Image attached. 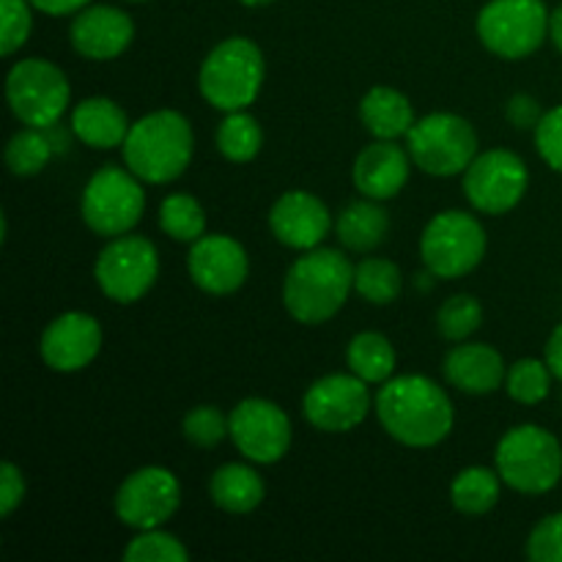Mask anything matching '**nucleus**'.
<instances>
[{
  "mask_svg": "<svg viewBox=\"0 0 562 562\" xmlns=\"http://www.w3.org/2000/svg\"><path fill=\"white\" fill-rule=\"evenodd\" d=\"M214 143H217V151L228 162L245 165L261 154L263 130L256 115H250L247 110H234V113H225V119L220 121Z\"/></svg>",
  "mask_w": 562,
  "mask_h": 562,
  "instance_id": "obj_28",
  "label": "nucleus"
},
{
  "mask_svg": "<svg viewBox=\"0 0 562 562\" xmlns=\"http://www.w3.org/2000/svg\"><path fill=\"white\" fill-rule=\"evenodd\" d=\"M0 53L14 55L25 47L33 31V5L31 0H0Z\"/></svg>",
  "mask_w": 562,
  "mask_h": 562,
  "instance_id": "obj_36",
  "label": "nucleus"
},
{
  "mask_svg": "<svg viewBox=\"0 0 562 562\" xmlns=\"http://www.w3.org/2000/svg\"><path fill=\"white\" fill-rule=\"evenodd\" d=\"M543 360H547V366L552 368L554 379H560L562 382V322L552 329V335H549L547 349H543Z\"/></svg>",
  "mask_w": 562,
  "mask_h": 562,
  "instance_id": "obj_42",
  "label": "nucleus"
},
{
  "mask_svg": "<svg viewBox=\"0 0 562 562\" xmlns=\"http://www.w3.org/2000/svg\"><path fill=\"white\" fill-rule=\"evenodd\" d=\"M135 22L119 5H86L69 27V42L88 60H113L130 49Z\"/></svg>",
  "mask_w": 562,
  "mask_h": 562,
  "instance_id": "obj_19",
  "label": "nucleus"
},
{
  "mask_svg": "<svg viewBox=\"0 0 562 562\" xmlns=\"http://www.w3.org/2000/svg\"><path fill=\"white\" fill-rule=\"evenodd\" d=\"M53 140L47 137V130H36V126H22L20 132L11 135L5 143V168L16 179H31L38 176L53 159Z\"/></svg>",
  "mask_w": 562,
  "mask_h": 562,
  "instance_id": "obj_30",
  "label": "nucleus"
},
{
  "mask_svg": "<svg viewBox=\"0 0 562 562\" xmlns=\"http://www.w3.org/2000/svg\"><path fill=\"white\" fill-rule=\"evenodd\" d=\"M143 212H146V190L130 168L104 165L82 187V223L104 239L130 234L140 223Z\"/></svg>",
  "mask_w": 562,
  "mask_h": 562,
  "instance_id": "obj_7",
  "label": "nucleus"
},
{
  "mask_svg": "<svg viewBox=\"0 0 562 562\" xmlns=\"http://www.w3.org/2000/svg\"><path fill=\"white\" fill-rule=\"evenodd\" d=\"M267 77L263 53L252 38L231 36L203 58L198 91L214 110H247L258 99Z\"/></svg>",
  "mask_w": 562,
  "mask_h": 562,
  "instance_id": "obj_4",
  "label": "nucleus"
},
{
  "mask_svg": "<svg viewBox=\"0 0 562 562\" xmlns=\"http://www.w3.org/2000/svg\"><path fill=\"white\" fill-rule=\"evenodd\" d=\"M406 151L423 173L437 179L461 176L481 154L475 126L456 113H428L417 119L406 135Z\"/></svg>",
  "mask_w": 562,
  "mask_h": 562,
  "instance_id": "obj_9",
  "label": "nucleus"
},
{
  "mask_svg": "<svg viewBox=\"0 0 562 562\" xmlns=\"http://www.w3.org/2000/svg\"><path fill=\"white\" fill-rule=\"evenodd\" d=\"M445 379L456 390L467 395H492L499 387H505V368L503 355L488 344H456L445 355L442 362Z\"/></svg>",
  "mask_w": 562,
  "mask_h": 562,
  "instance_id": "obj_21",
  "label": "nucleus"
},
{
  "mask_svg": "<svg viewBox=\"0 0 562 562\" xmlns=\"http://www.w3.org/2000/svg\"><path fill=\"white\" fill-rule=\"evenodd\" d=\"M536 148L543 162L562 176V104L543 113L536 126Z\"/></svg>",
  "mask_w": 562,
  "mask_h": 562,
  "instance_id": "obj_38",
  "label": "nucleus"
},
{
  "mask_svg": "<svg viewBox=\"0 0 562 562\" xmlns=\"http://www.w3.org/2000/svg\"><path fill=\"white\" fill-rule=\"evenodd\" d=\"M102 327L91 313L66 311L47 324L38 340L44 366L55 373H77L102 351Z\"/></svg>",
  "mask_w": 562,
  "mask_h": 562,
  "instance_id": "obj_17",
  "label": "nucleus"
},
{
  "mask_svg": "<svg viewBox=\"0 0 562 562\" xmlns=\"http://www.w3.org/2000/svg\"><path fill=\"white\" fill-rule=\"evenodd\" d=\"M503 494V477L497 467H467L450 483V503L464 516H486Z\"/></svg>",
  "mask_w": 562,
  "mask_h": 562,
  "instance_id": "obj_27",
  "label": "nucleus"
},
{
  "mask_svg": "<svg viewBox=\"0 0 562 562\" xmlns=\"http://www.w3.org/2000/svg\"><path fill=\"white\" fill-rule=\"evenodd\" d=\"M241 5H247V9H258V5H269L272 0H239Z\"/></svg>",
  "mask_w": 562,
  "mask_h": 562,
  "instance_id": "obj_44",
  "label": "nucleus"
},
{
  "mask_svg": "<svg viewBox=\"0 0 562 562\" xmlns=\"http://www.w3.org/2000/svg\"><path fill=\"white\" fill-rule=\"evenodd\" d=\"M190 552L176 536L165 532L162 527L140 530L124 549V562H187Z\"/></svg>",
  "mask_w": 562,
  "mask_h": 562,
  "instance_id": "obj_34",
  "label": "nucleus"
},
{
  "mask_svg": "<svg viewBox=\"0 0 562 562\" xmlns=\"http://www.w3.org/2000/svg\"><path fill=\"white\" fill-rule=\"evenodd\" d=\"M335 234L349 252H373L390 234L387 209L382 206V201L371 198L349 203L335 220Z\"/></svg>",
  "mask_w": 562,
  "mask_h": 562,
  "instance_id": "obj_25",
  "label": "nucleus"
},
{
  "mask_svg": "<svg viewBox=\"0 0 562 562\" xmlns=\"http://www.w3.org/2000/svg\"><path fill=\"white\" fill-rule=\"evenodd\" d=\"M187 272L203 294L228 296L236 294L250 278V256L234 236L203 234L192 241Z\"/></svg>",
  "mask_w": 562,
  "mask_h": 562,
  "instance_id": "obj_16",
  "label": "nucleus"
},
{
  "mask_svg": "<svg viewBox=\"0 0 562 562\" xmlns=\"http://www.w3.org/2000/svg\"><path fill=\"white\" fill-rule=\"evenodd\" d=\"M360 121L373 140H398L415 126V108L409 97L393 86H373L360 102Z\"/></svg>",
  "mask_w": 562,
  "mask_h": 562,
  "instance_id": "obj_23",
  "label": "nucleus"
},
{
  "mask_svg": "<svg viewBox=\"0 0 562 562\" xmlns=\"http://www.w3.org/2000/svg\"><path fill=\"white\" fill-rule=\"evenodd\" d=\"M195 135L179 110H154L130 126L121 154L124 165L146 184H170L190 168Z\"/></svg>",
  "mask_w": 562,
  "mask_h": 562,
  "instance_id": "obj_3",
  "label": "nucleus"
},
{
  "mask_svg": "<svg viewBox=\"0 0 562 562\" xmlns=\"http://www.w3.org/2000/svg\"><path fill=\"white\" fill-rule=\"evenodd\" d=\"M159 228L170 239L192 245L206 234V212L198 198L187 195V192H173L159 203Z\"/></svg>",
  "mask_w": 562,
  "mask_h": 562,
  "instance_id": "obj_31",
  "label": "nucleus"
},
{
  "mask_svg": "<svg viewBox=\"0 0 562 562\" xmlns=\"http://www.w3.org/2000/svg\"><path fill=\"white\" fill-rule=\"evenodd\" d=\"M530 170L519 154L508 148H488L464 170V195L475 212L499 217L525 201Z\"/></svg>",
  "mask_w": 562,
  "mask_h": 562,
  "instance_id": "obj_12",
  "label": "nucleus"
},
{
  "mask_svg": "<svg viewBox=\"0 0 562 562\" xmlns=\"http://www.w3.org/2000/svg\"><path fill=\"white\" fill-rule=\"evenodd\" d=\"M404 289V274L390 258L368 256L355 267V291L371 305H393Z\"/></svg>",
  "mask_w": 562,
  "mask_h": 562,
  "instance_id": "obj_29",
  "label": "nucleus"
},
{
  "mask_svg": "<svg viewBox=\"0 0 562 562\" xmlns=\"http://www.w3.org/2000/svg\"><path fill=\"white\" fill-rule=\"evenodd\" d=\"M549 14L543 0H488L475 20L477 38L488 53L505 60L530 58L549 38Z\"/></svg>",
  "mask_w": 562,
  "mask_h": 562,
  "instance_id": "obj_10",
  "label": "nucleus"
},
{
  "mask_svg": "<svg viewBox=\"0 0 562 562\" xmlns=\"http://www.w3.org/2000/svg\"><path fill=\"white\" fill-rule=\"evenodd\" d=\"M91 0H31V5L36 11H44L49 16H66L82 11Z\"/></svg>",
  "mask_w": 562,
  "mask_h": 562,
  "instance_id": "obj_41",
  "label": "nucleus"
},
{
  "mask_svg": "<svg viewBox=\"0 0 562 562\" xmlns=\"http://www.w3.org/2000/svg\"><path fill=\"white\" fill-rule=\"evenodd\" d=\"M543 113L547 110L541 108V102H538L532 93H514V97L508 99V104H505V119L514 124V130H521V132H536V126L541 124Z\"/></svg>",
  "mask_w": 562,
  "mask_h": 562,
  "instance_id": "obj_40",
  "label": "nucleus"
},
{
  "mask_svg": "<svg viewBox=\"0 0 562 562\" xmlns=\"http://www.w3.org/2000/svg\"><path fill=\"white\" fill-rule=\"evenodd\" d=\"M379 423L404 448H437L450 437L456 426L453 401L423 373H404L384 382L376 393Z\"/></svg>",
  "mask_w": 562,
  "mask_h": 562,
  "instance_id": "obj_1",
  "label": "nucleus"
},
{
  "mask_svg": "<svg viewBox=\"0 0 562 562\" xmlns=\"http://www.w3.org/2000/svg\"><path fill=\"white\" fill-rule=\"evenodd\" d=\"M181 505V483L168 467H140L119 486L115 516L130 530H154L168 525Z\"/></svg>",
  "mask_w": 562,
  "mask_h": 562,
  "instance_id": "obj_13",
  "label": "nucleus"
},
{
  "mask_svg": "<svg viewBox=\"0 0 562 562\" xmlns=\"http://www.w3.org/2000/svg\"><path fill=\"white\" fill-rule=\"evenodd\" d=\"M371 384L355 373H329L316 379L302 395V415L316 431L346 434L371 415Z\"/></svg>",
  "mask_w": 562,
  "mask_h": 562,
  "instance_id": "obj_14",
  "label": "nucleus"
},
{
  "mask_svg": "<svg viewBox=\"0 0 562 562\" xmlns=\"http://www.w3.org/2000/svg\"><path fill=\"white\" fill-rule=\"evenodd\" d=\"M552 368L547 360H536V357H521L514 366H508V376H505V393L510 401L521 406H538L549 398L552 393Z\"/></svg>",
  "mask_w": 562,
  "mask_h": 562,
  "instance_id": "obj_32",
  "label": "nucleus"
},
{
  "mask_svg": "<svg viewBox=\"0 0 562 562\" xmlns=\"http://www.w3.org/2000/svg\"><path fill=\"white\" fill-rule=\"evenodd\" d=\"M25 475H22L20 467L11 464V461L0 464V516L3 519H9L20 508L22 499H25Z\"/></svg>",
  "mask_w": 562,
  "mask_h": 562,
  "instance_id": "obj_39",
  "label": "nucleus"
},
{
  "mask_svg": "<svg viewBox=\"0 0 562 562\" xmlns=\"http://www.w3.org/2000/svg\"><path fill=\"white\" fill-rule=\"evenodd\" d=\"M494 464L505 486L527 497H541L562 481V445L543 426L525 423L505 431L494 450Z\"/></svg>",
  "mask_w": 562,
  "mask_h": 562,
  "instance_id": "obj_5",
  "label": "nucleus"
},
{
  "mask_svg": "<svg viewBox=\"0 0 562 562\" xmlns=\"http://www.w3.org/2000/svg\"><path fill=\"white\" fill-rule=\"evenodd\" d=\"M483 305L472 294H453L437 311V333L450 344H464L481 329Z\"/></svg>",
  "mask_w": 562,
  "mask_h": 562,
  "instance_id": "obj_33",
  "label": "nucleus"
},
{
  "mask_svg": "<svg viewBox=\"0 0 562 562\" xmlns=\"http://www.w3.org/2000/svg\"><path fill=\"white\" fill-rule=\"evenodd\" d=\"M5 102L22 126L53 130L69 110V77L53 60L22 58L5 75Z\"/></svg>",
  "mask_w": 562,
  "mask_h": 562,
  "instance_id": "obj_8",
  "label": "nucleus"
},
{
  "mask_svg": "<svg viewBox=\"0 0 562 562\" xmlns=\"http://www.w3.org/2000/svg\"><path fill=\"white\" fill-rule=\"evenodd\" d=\"M130 119L124 108L115 104L110 97H88L71 108L69 130L71 135L88 148L108 151V148L124 146L130 135Z\"/></svg>",
  "mask_w": 562,
  "mask_h": 562,
  "instance_id": "obj_22",
  "label": "nucleus"
},
{
  "mask_svg": "<svg viewBox=\"0 0 562 562\" xmlns=\"http://www.w3.org/2000/svg\"><path fill=\"white\" fill-rule=\"evenodd\" d=\"M346 366L366 384H384L395 376L398 355H395V346L390 344L387 335L368 329V333L355 335L349 340V346H346Z\"/></svg>",
  "mask_w": 562,
  "mask_h": 562,
  "instance_id": "obj_26",
  "label": "nucleus"
},
{
  "mask_svg": "<svg viewBox=\"0 0 562 562\" xmlns=\"http://www.w3.org/2000/svg\"><path fill=\"white\" fill-rule=\"evenodd\" d=\"M209 497L225 514L245 516L252 514L263 503V497H267V483H263V477L250 464L231 461V464H223L220 470H214L212 481H209Z\"/></svg>",
  "mask_w": 562,
  "mask_h": 562,
  "instance_id": "obj_24",
  "label": "nucleus"
},
{
  "mask_svg": "<svg viewBox=\"0 0 562 562\" xmlns=\"http://www.w3.org/2000/svg\"><path fill=\"white\" fill-rule=\"evenodd\" d=\"M272 236L289 250H313L327 239L333 228V214L327 203L307 190H291L280 195L269 209Z\"/></svg>",
  "mask_w": 562,
  "mask_h": 562,
  "instance_id": "obj_18",
  "label": "nucleus"
},
{
  "mask_svg": "<svg viewBox=\"0 0 562 562\" xmlns=\"http://www.w3.org/2000/svg\"><path fill=\"white\" fill-rule=\"evenodd\" d=\"M486 228L481 220L461 209H448L428 220L420 236V258L428 274L439 280H459L475 272L486 258Z\"/></svg>",
  "mask_w": 562,
  "mask_h": 562,
  "instance_id": "obj_6",
  "label": "nucleus"
},
{
  "mask_svg": "<svg viewBox=\"0 0 562 562\" xmlns=\"http://www.w3.org/2000/svg\"><path fill=\"white\" fill-rule=\"evenodd\" d=\"M99 291L119 305H135L159 278V252L151 239L124 234L110 239L93 263Z\"/></svg>",
  "mask_w": 562,
  "mask_h": 562,
  "instance_id": "obj_11",
  "label": "nucleus"
},
{
  "mask_svg": "<svg viewBox=\"0 0 562 562\" xmlns=\"http://www.w3.org/2000/svg\"><path fill=\"white\" fill-rule=\"evenodd\" d=\"M231 442L252 464H278L291 448V420L267 398H245L228 415Z\"/></svg>",
  "mask_w": 562,
  "mask_h": 562,
  "instance_id": "obj_15",
  "label": "nucleus"
},
{
  "mask_svg": "<svg viewBox=\"0 0 562 562\" xmlns=\"http://www.w3.org/2000/svg\"><path fill=\"white\" fill-rule=\"evenodd\" d=\"M130 3H146V0H130Z\"/></svg>",
  "mask_w": 562,
  "mask_h": 562,
  "instance_id": "obj_45",
  "label": "nucleus"
},
{
  "mask_svg": "<svg viewBox=\"0 0 562 562\" xmlns=\"http://www.w3.org/2000/svg\"><path fill=\"white\" fill-rule=\"evenodd\" d=\"M549 38L558 47V53H562V3L549 14Z\"/></svg>",
  "mask_w": 562,
  "mask_h": 562,
  "instance_id": "obj_43",
  "label": "nucleus"
},
{
  "mask_svg": "<svg viewBox=\"0 0 562 562\" xmlns=\"http://www.w3.org/2000/svg\"><path fill=\"white\" fill-rule=\"evenodd\" d=\"M412 165L415 162H412L406 146H398L395 140H373L371 146L357 154L351 181L362 198L384 203L401 195L409 181Z\"/></svg>",
  "mask_w": 562,
  "mask_h": 562,
  "instance_id": "obj_20",
  "label": "nucleus"
},
{
  "mask_svg": "<svg viewBox=\"0 0 562 562\" xmlns=\"http://www.w3.org/2000/svg\"><path fill=\"white\" fill-rule=\"evenodd\" d=\"M181 434H184V439L192 448H217V445L231 434L228 417L212 404L192 406L184 415V420H181Z\"/></svg>",
  "mask_w": 562,
  "mask_h": 562,
  "instance_id": "obj_35",
  "label": "nucleus"
},
{
  "mask_svg": "<svg viewBox=\"0 0 562 562\" xmlns=\"http://www.w3.org/2000/svg\"><path fill=\"white\" fill-rule=\"evenodd\" d=\"M355 291V267L335 247L305 250L289 267L283 280V305L294 322L318 327L340 313Z\"/></svg>",
  "mask_w": 562,
  "mask_h": 562,
  "instance_id": "obj_2",
  "label": "nucleus"
},
{
  "mask_svg": "<svg viewBox=\"0 0 562 562\" xmlns=\"http://www.w3.org/2000/svg\"><path fill=\"white\" fill-rule=\"evenodd\" d=\"M527 558L532 562H562V510L543 516L532 527L527 538Z\"/></svg>",
  "mask_w": 562,
  "mask_h": 562,
  "instance_id": "obj_37",
  "label": "nucleus"
}]
</instances>
